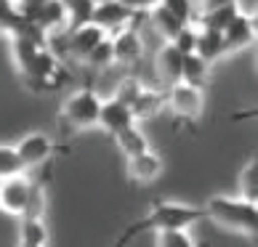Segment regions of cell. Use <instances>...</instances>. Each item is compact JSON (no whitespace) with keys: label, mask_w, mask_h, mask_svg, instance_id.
Segmentation results:
<instances>
[{"label":"cell","mask_w":258,"mask_h":247,"mask_svg":"<svg viewBox=\"0 0 258 247\" xmlns=\"http://www.w3.org/2000/svg\"><path fill=\"white\" fill-rule=\"evenodd\" d=\"M109 32L107 30H101L99 24H93V22H80V24H75L70 35H64V40H61V48L67 56H72V59H80L85 61V56L91 53V48L96 45L99 40H104Z\"/></svg>","instance_id":"9"},{"label":"cell","mask_w":258,"mask_h":247,"mask_svg":"<svg viewBox=\"0 0 258 247\" xmlns=\"http://www.w3.org/2000/svg\"><path fill=\"white\" fill-rule=\"evenodd\" d=\"M221 35H224V59L247 51L255 43V14L240 11Z\"/></svg>","instance_id":"8"},{"label":"cell","mask_w":258,"mask_h":247,"mask_svg":"<svg viewBox=\"0 0 258 247\" xmlns=\"http://www.w3.org/2000/svg\"><path fill=\"white\" fill-rule=\"evenodd\" d=\"M210 61H205L203 56H197V53H186L184 56V69H181V80L184 83H192L197 85V88H208L210 85Z\"/></svg>","instance_id":"19"},{"label":"cell","mask_w":258,"mask_h":247,"mask_svg":"<svg viewBox=\"0 0 258 247\" xmlns=\"http://www.w3.org/2000/svg\"><path fill=\"white\" fill-rule=\"evenodd\" d=\"M162 173H165V159L152 146L139 151V154L125 157V176L133 186H149L157 178H162Z\"/></svg>","instance_id":"7"},{"label":"cell","mask_w":258,"mask_h":247,"mask_svg":"<svg viewBox=\"0 0 258 247\" xmlns=\"http://www.w3.org/2000/svg\"><path fill=\"white\" fill-rule=\"evenodd\" d=\"M112 141H114V146H117V151L122 157H131V154H139V151L149 149V141H147L144 133H141L139 122H133V125H128L125 130H120Z\"/></svg>","instance_id":"20"},{"label":"cell","mask_w":258,"mask_h":247,"mask_svg":"<svg viewBox=\"0 0 258 247\" xmlns=\"http://www.w3.org/2000/svg\"><path fill=\"white\" fill-rule=\"evenodd\" d=\"M22 159H19L14 144H0V178L6 176H14V173H22Z\"/></svg>","instance_id":"25"},{"label":"cell","mask_w":258,"mask_h":247,"mask_svg":"<svg viewBox=\"0 0 258 247\" xmlns=\"http://www.w3.org/2000/svg\"><path fill=\"white\" fill-rule=\"evenodd\" d=\"M141 14L133 11V8H128L125 3H120V0H107V3H96L91 8L88 14V22L99 24L101 30H107L109 35L122 30V27H128L131 22H136Z\"/></svg>","instance_id":"10"},{"label":"cell","mask_w":258,"mask_h":247,"mask_svg":"<svg viewBox=\"0 0 258 247\" xmlns=\"http://www.w3.org/2000/svg\"><path fill=\"white\" fill-rule=\"evenodd\" d=\"M136 117H133L131 107L122 99L112 96V99H101V107H99V120H96V128H101L109 138H114L120 130H125L128 125H133Z\"/></svg>","instance_id":"11"},{"label":"cell","mask_w":258,"mask_h":247,"mask_svg":"<svg viewBox=\"0 0 258 247\" xmlns=\"http://www.w3.org/2000/svg\"><path fill=\"white\" fill-rule=\"evenodd\" d=\"M136 22H131L128 27H122V30L109 35L112 37V48H114V61L136 64V61H141V56H144L147 45H144V35L136 30Z\"/></svg>","instance_id":"12"},{"label":"cell","mask_w":258,"mask_h":247,"mask_svg":"<svg viewBox=\"0 0 258 247\" xmlns=\"http://www.w3.org/2000/svg\"><path fill=\"white\" fill-rule=\"evenodd\" d=\"M181 53H195V43H197V24L195 22H186L181 30L176 32V37L170 40Z\"/></svg>","instance_id":"26"},{"label":"cell","mask_w":258,"mask_h":247,"mask_svg":"<svg viewBox=\"0 0 258 247\" xmlns=\"http://www.w3.org/2000/svg\"><path fill=\"white\" fill-rule=\"evenodd\" d=\"M19 229H16V242L22 247H45L51 242V231L45 218L37 215H19Z\"/></svg>","instance_id":"15"},{"label":"cell","mask_w":258,"mask_h":247,"mask_svg":"<svg viewBox=\"0 0 258 247\" xmlns=\"http://www.w3.org/2000/svg\"><path fill=\"white\" fill-rule=\"evenodd\" d=\"M45 210H48V184H45V178H35V181H32V192H30V202H27L24 215L45 218Z\"/></svg>","instance_id":"23"},{"label":"cell","mask_w":258,"mask_h":247,"mask_svg":"<svg viewBox=\"0 0 258 247\" xmlns=\"http://www.w3.org/2000/svg\"><path fill=\"white\" fill-rule=\"evenodd\" d=\"M14 149H16L19 159H22L24 170H37V168L48 165L51 159L61 151L59 141L51 138L48 133H40V130L24 133V136L14 144Z\"/></svg>","instance_id":"5"},{"label":"cell","mask_w":258,"mask_h":247,"mask_svg":"<svg viewBox=\"0 0 258 247\" xmlns=\"http://www.w3.org/2000/svg\"><path fill=\"white\" fill-rule=\"evenodd\" d=\"M85 64H88L91 69H96V72H101V69H107V66L114 64V48H112V37L109 35L91 48V53L85 56Z\"/></svg>","instance_id":"22"},{"label":"cell","mask_w":258,"mask_h":247,"mask_svg":"<svg viewBox=\"0 0 258 247\" xmlns=\"http://www.w3.org/2000/svg\"><path fill=\"white\" fill-rule=\"evenodd\" d=\"M131 112L136 122L141 120H155L165 112V88H152V85H139L136 96L131 99Z\"/></svg>","instance_id":"13"},{"label":"cell","mask_w":258,"mask_h":247,"mask_svg":"<svg viewBox=\"0 0 258 247\" xmlns=\"http://www.w3.org/2000/svg\"><path fill=\"white\" fill-rule=\"evenodd\" d=\"M224 3H240V0H200L197 11H203V8H213V6H224Z\"/></svg>","instance_id":"29"},{"label":"cell","mask_w":258,"mask_h":247,"mask_svg":"<svg viewBox=\"0 0 258 247\" xmlns=\"http://www.w3.org/2000/svg\"><path fill=\"white\" fill-rule=\"evenodd\" d=\"M237 192H240L242 199L258 202V162H255V157H250L242 165L240 176H237Z\"/></svg>","instance_id":"21"},{"label":"cell","mask_w":258,"mask_h":247,"mask_svg":"<svg viewBox=\"0 0 258 247\" xmlns=\"http://www.w3.org/2000/svg\"><path fill=\"white\" fill-rule=\"evenodd\" d=\"M91 3H93V6H96V3H107V0H91Z\"/></svg>","instance_id":"31"},{"label":"cell","mask_w":258,"mask_h":247,"mask_svg":"<svg viewBox=\"0 0 258 247\" xmlns=\"http://www.w3.org/2000/svg\"><path fill=\"white\" fill-rule=\"evenodd\" d=\"M155 242L160 247H195V236H192V229H160L155 231Z\"/></svg>","instance_id":"24"},{"label":"cell","mask_w":258,"mask_h":247,"mask_svg":"<svg viewBox=\"0 0 258 247\" xmlns=\"http://www.w3.org/2000/svg\"><path fill=\"white\" fill-rule=\"evenodd\" d=\"M165 8H170L176 16H181L184 22H192V16L197 11V6H195V0H160Z\"/></svg>","instance_id":"27"},{"label":"cell","mask_w":258,"mask_h":247,"mask_svg":"<svg viewBox=\"0 0 258 247\" xmlns=\"http://www.w3.org/2000/svg\"><path fill=\"white\" fill-rule=\"evenodd\" d=\"M205 221L216 223L218 229L240 234V236H255L258 231V202L229 194H213L203 205Z\"/></svg>","instance_id":"2"},{"label":"cell","mask_w":258,"mask_h":247,"mask_svg":"<svg viewBox=\"0 0 258 247\" xmlns=\"http://www.w3.org/2000/svg\"><path fill=\"white\" fill-rule=\"evenodd\" d=\"M184 56H186V53H181L170 40H165V43L157 45V51H155V72H157V77L165 83V85L181 80Z\"/></svg>","instance_id":"14"},{"label":"cell","mask_w":258,"mask_h":247,"mask_svg":"<svg viewBox=\"0 0 258 247\" xmlns=\"http://www.w3.org/2000/svg\"><path fill=\"white\" fill-rule=\"evenodd\" d=\"M200 221H205V213L200 205H189V202H176V199H155L149 205V213L141 215L139 221H133L125 234L117 239V244H128L133 236L144 234V231H160V229H192Z\"/></svg>","instance_id":"1"},{"label":"cell","mask_w":258,"mask_h":247,"mask_svg":"<svg viewBox=\"0 0 258 247\" xmlns=\"http://www.w3.org/2000/svg\"><path fill=\"white\" fill-rule=\"evenodd\" d=\"M19 3H22V8H24V6H37V3H43V0H19Z\"/></svg>","instance_id":"30"},{"label":"cell","mask_w":258,"mask_h":247,"mask_svg":"<svg viewBox=\"0 0 258 247\" xmlns=\"http://www.w3.org/2000/svg\"><path fill=\"white\" fill-rule=\"evenodd\" d=\"M242 8L240 3H224V6H213V8H203V11H195L192 16V22L197 27H208V30H218V32H224L229 22L240 14Z\"/></svg>","instance_id":"17"},{"label":"cell","mask_w":258,"mask_h":247,"mask_svg":"<svg viewBox=\"0 0 258 247\" xmlns=\"http://www.w3.org/2000/svg\"><path fill=\"white\" fill-rule=\"evenodd\" d=\"M165 109L178 122L197 125L205 112V91L192 83H184V80L170 83V85H165Z\"/></svg>","instance_id":"4"},{"label":"cell","mask_w":258,"mask_h":247,"mask_svg":"<svg viewBox=\"0 0 258 247\" xmlns=\"http://www.w3.org/2000/svg\"><path fill=\"white\" fill-rule=\"evenodd\" d=\"M99 107H101V99L99 93L85 85V88H78L75 93L64 99L61 109H59V117L67 128L72 133H83V130H93L96 128V120H99Z\"/></svg>","instance_id":"3"},{"label":"cell","mask_w":258,"mask_h":247,"mask_svg":"<svg viewBox=\"0 0 258 247\" xmlns=\"http://www.w3.org/2000/svg\"><path fill=\"white\" fill-rule=\"evenodd\" d=\"M120 3H125L128 8H133V11H139V14H147L152 6L160 3V0H120Z\"/></svg>","instance_id":"28"},{"label":"cell","mask_w":258,"mask_h":247,"mask_svg":"<svg viewBox=\"0 0 258 247\" xmlns=\"http://www.w3.org/2000/svg\"><path fill=\"white\" fill-rule=\"evenodd\" d=\"M147 22H149V27L157 32V37L160 40H173L176 37V32L184 27L186 22L181 16H176L170 8H165L162 3H157V6H152L149 11H147Z\"/></svg>","instance_id":"16"},{"label":"cell","mask_w":258,"mask_h":247,"mask_svg":"<svg viewBox=\"0 0 258 247\" xmlns=\"http://www.w3.org/2000/svg\"><path fill=\"white\" fill-rule=\"evenodd\" d=\"M195 53L203 56L205 61L216 64L218 59H224V35L218 30H208V27H197V43Z\"/></svg>","instance_id":"18"},{"label":"cell","mask_w":258,"mask_h":247,"mask_svg":"<svg viewBox=\"0 0 258 247\" xmlns=\"http://www.w3.org/2000/svg\"><path fill=\"white\" fill-rule=\"evenodd\" d=\"M30 192H32V178L27 176V170L0 178V213L8 218L24 215Z\"/></svg>","instance_id":"6"}]
</instances>
